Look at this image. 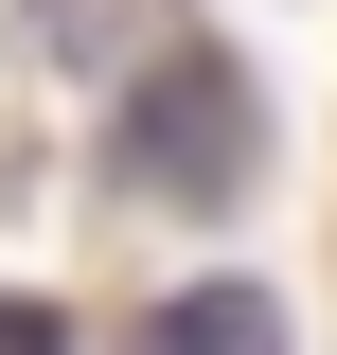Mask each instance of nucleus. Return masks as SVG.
I'll use <instances>...</instances> for the list:
<instances>
[{
  "mask_svg": "<svg viewBox=\"0 0 337 355\" xmlns=\"http://www.w3.org/2000/svg\"><path fill=\"white\" fill-rule=\"evenodd\" d=\"M249 160H266L249 71H231V53H142V89H125V178H142V196L231 214V196H249Z\"/></svg>",
  "mask_w": 337,
  "mask_h": 355,
  "instance_id": "1",
  "label": "nucleus"
},
{
  "mask_svg": "<svg viewBox=\"0 0 337 355\" xmlns=\"http://www.w3.org/2000/svg\"><path fill=\"white\" fill-rule=\"evenodd\" d=\"M142 355H284V320H266L249 284H213V302H178V320H160Z\"/></svg>",
  "mask_w": 337,
  "mask_h": 355,
  "instance_id": "2",
  "label": "nucleus"
},
{
  "mask_svg": "<svg viewBox=\"0 0 337 355\" xmlns=\"http://www.w3.org/2000/svg\"><path fill=\"white\" fill-rule=\"evenodd\" d=\"M0 355H71V338H53V302H0Z\"/></svg>",
  "mask_w": 337,
  "mask_h": 355,
  "instance_id": "3",
  "label": "nucleus"
}]
</instances>
